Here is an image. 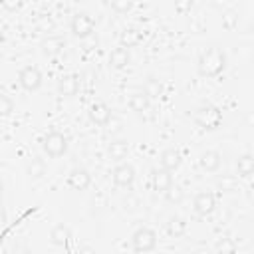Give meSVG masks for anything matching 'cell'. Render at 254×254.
<instances>
[{
	"label": "cell",
	"instance_id": "obj_1",
	"mask_svg": "<svg viewBox=\"0 0 254 254\" xmlns=\"http://www.w3.org/2000/svg\"><path fill=\"white\" fill-rule=\"evenodd\" d=\"M224 67H226V54L216 46L206 48L198 58V73L202 77H216L218 73L224 71Z\"/></svg>",
	"mask_w": 254,
	"mask_h": 254
},
{
	"label": "cell",
	"instance_id": "obj_2",
	"mask_svg": "<svg viewBox=\"0 0 254 254\" xmlns=\"http://www.w3.org/2000/svg\"><path fill=\"white\" fill-rule=\"evenodd\" d=\"M194 123L200 127V129H206V131H212V129H218L222 125V111L214 105H204L200 109H196L194 113Z\"/></svg>",
	"mask_w": 254,
	"mask_h": 254
},
{
	"label": "cell",
	"instance_id": "obj_3",
	"mask_svg": "<svg viewBox=\"0 0 254 254\" xmlns=\"http://www.w3.org/2000/svg\"><path fill=\"white\" fill-rule=\"evenodd\" d=\"M131 246L137 254H147L157 246V234L149 226H141L131 236Z\"/></svg>",
	"mask_w": 254,
	"mask_h": 254
},
{
	"label": "cell",
	"instance_id": "obj_4",
	"mask_svg": "<svg viewBox=\"0 0 254 254\" xmlns=\"http://www.w3.org/2000/svg\"><path fill=\"white\" fill-rule=\"evenodd\" d=\"M69 30H71V34H73L75 38H79V40H87V38L93 36L95 22H93V18H91L89 14H85V12H77V14L71 18V22H69Z\"/></svg>",
	"mask_w": 254,
	"mask_h": 254
},
{
	"label": "cell",
	"instance_id": "obj_5",
	"mask_svg": "<svg viewBox=\"0 0 254 254\" xmlns=\"http://www.w3.org/2000/svg\"><path fill=\"white\" fill-rule=\"evenodd\" d=\"M44 151L48 157H62L65 151H67V137L60 131H50L46 137H44V143H42Z\"/></svg>",
	"mask_w": 254,
	"mask_h": 254
},
{
	"label": "cell",
	"instance_id": "obj_6",
	"mask_svg": "<svg viewBox=\"0 0 254 254\" xmlns=\"http://www.w3.org/2000/svg\"><path fill=\"white\" fill-rule=\"evenodd\" d=\"M18 81H20V87H22V89H26V91H36V89L42 87L44 75H42V71H40L36 65H26V67L20 69Z\"/></svg>",
	"mask_w": 254,
	"mask_h": 254
},
{
	"label": "cell",
	"instance_id": "obj_7",
	"mask_svg": "<svg viewBox=\"0 0 254 254\" xmlns=\"http://www.w3.org/2000/svg\"><path fill=\"white\" fill-rule=\"evenodd\" d=\"M214 208H216V198H214V194L208 192V190H202V192H198V194L192 198V210H194L198 216H208V214L214 212Z\"/></svg>",
	"mask_w": 254,
	"mask_h": 254
},
{
	"label": "cell",
	"instance_id": "obj_8",
	"mask_svg": "<svg viewBox=\"0 0 254 254\" xmlns=\"http://www.w3.org/2000/svg\"><path fill=\"white\" fill-rule=\"evenodd\" d=\"M113 183H115L117 187L129 189V187L135 183V169H133L129 163H119V165L113 169Z\"/></svg>",
	"mask_w": 254,
	"mask_h": 254
},
{
	"label": "cell",
	"instance_id": "obj_9",
	"mask_svg": "<svg viewBox=\"0 0 254 254\" xmlns=\"http://www.w3.org/2000/svg\"><path fill=\"white\" fill-rule=\"evenodd\" d=\"M89 185H91V175L83 167H77L67 175V187L71 190H85L89 189Z\"/></svg>",
	"mask_w": 254,
	"mask_h": 254
},
{
	"label": "cell",
	"instance_id": "obj_10",
	"mask_svg": "<svg viewBox=\"0 0 254 254\" xmlns=\"http://www.w3.org/2000/svg\"><path fill=\"white\" fill-rule=\"evenodd\" d=\"M79 85H81V79H79L75 73L62 75V77L58 79V91H60V95H64V97H73V95L79 91Z\"/></svg>",
	"mask_w": 254,
	"mask_h": 254
},
{
	"label": "cell",
	"instance_id": "obj_11",
	"mask_svg": "<svg viewBox=\"0 0 254 254\" xmlns=\"http://www.w3.org/2000/svg\"><path fill=\"white\" fill-rule=\"evenodd\" d=\"M89 119L95 123V125H101V127H105L107 125V121L111 119V109L105 105V103H101V101H97V103H93L91 107H89Z\"/></svg>",
	"mask_w": 254,
	"mask_h": 254
},
{
	"label": "cell",
	"instance_id": "obj_12",
	"mask_svg": "<svg viewBox=\"0 0 254 254\" xmlns=\"http://www.w3.org/2000/svg\"><path fill=\"white\" fill-rule=\"evenodd\" d=\"M198 165L206 173H216L220 169V165H222V155L218 151H204L200 155V159H198Z\"/></svg>",
	"mask_w": 254,
	"mask_h": 254
},
{
	"label": "cell",
	"instance_id": "obj_13",
	"mask_svg": "<svg viewBox=\"0 0 254 254\" xmlns=\"http://www.w3.org/2000/svg\"><path fill=\"white\" fill-rule=\"evenodd\" d=\"M171 187H173V175L165 169H155L153 171V190L165 194Z\"/></svg>",
	"mask_w": 254,
	"mask_h": 254
},
{
	"label": "cell",
	"instance_id": "obj_14",
	"mask_svg": "<svg viewBox=\"0 0 254 254\" xmlns=\"http://www.w3.org/2000/svg\"><path fill=\"white\" fill-rule=\"evenodd\" d=\"M181 161H183V157H181V151H177V149H165L161 153V169H165L169 173L177 171L181 167Z\"/></svg>",
	"mask_w": 254,
	"mask_h": 254
},
{
	"label": "cell",
	"instance_id": "obj_15",
	"mask_svg": "<svg viewBox=\"0 0 254 254\" xmlns=\"http://www.w3.org/2000/svg\"><path fill=\"white\" fill-rule=\"evenodd\" d=\"M69 238H71V230H69L67 224L58 222V224L52 226V230H50V240H52V244H56V246H65V244L69 242Z\"/></svg>",
	"mask_w": 254,
	"mask_h": 254
},
{
	"label": "cell",
	"instance_id": "obj_16",
	"mask_svg": "<svg viewBox=\"0 0 254 254\" xmlns=\"http://www.w3.org/2000/svg\"><path fill=\"white\" fill-rule=\"evenodd\" d=\"M127 153H129V143L123 141V139H115V141H111L109 147H107V155H109V159L115 161V163H123V159L127 157Z\"/></svg>",
	"mask_w": 254,
	"mask_h": 254
},
{
	"label": "cell",
	"instance_id": "obj_17",
	"mask_svg": "<svg viewBox=\"0 0 254 254\" xmlns=\"http://www.w3.org/2000/svg\"><path fill=\"white\" fill-rule=\"evenodd\" d=\"M64 48H65V40L60 38V36H48V38L42 42V52H44L46 56H50V58L62 54Z\"/></svg>",
	"mask_w": 254,
	"mask_h": 254
},
{
	"label": "cell",
	"instance_id": "obj_18",
	"mask_svg": "<svg viewBox=\"0 0 254 254\" xmlns=\"http://www.w3.org/2000/svg\"><path fill=\"white\" fill-rule=\"evenodd\" d=\"M129 62H131V54H129V50L127 48H115L111 54H109V65L113 67V69H123V67H127L129 65Z\"/></svg>",
	"mask_w": 254,
	"mask_h": 254
},
{
	"label": "cell",
	"instance_id": "obj_19",
	"mask_svg": "<svg viewBox=\"0 0 254 254\" xmlns=\"http://www.w3.org/2000/svg\"><path fill=\"white\" fill-rule=\"evenodd\" d=\"M129 107H131V111H135V113H145V111L151 107V99H149V95H147L143 89L133 91L131 97H129Z\"/></svg>",
	"mask_w": 254,
	"mask_h": 254
},
{
	"label": "cell",
	"instance_id": "obj_20",
	"mask_svg": "<svg viewBox=\"0 0 254 254\" xmlns=\"http://www.w3.org/2000/svg\"><path fill=\"white\" fill-rule=\"evenodd\" d=\"M236 169H238V177L250 179L252 173H254V159H252V155H250V153L240 155L238 161H236Z\"/></svg>",
	"mask_w": 254,
	"mask_h": 254
},
{
	"label": "cell",
	"instance_id": "obj_21",
	"mask_svg": "<svg viewBox=\"0 0 254 254\" xmlns=\"http://www.w3.org/2000/svg\"><path fill=\"white\" fill-rule=\"evenodd\" d=\"M185 232H187V222H185V218H181V216H171L169 222H167V234H169L171 238H181Z\"/></svg>",
	"mask_w": 254,
	"mask_h": 254
},
{
	"label": "cell",
	"instance_id": "obj_22",
	"mask_svg": "<svg viewBox=\"0 0 254 254\" xmlns=\"http://www.w3.org/2000/svg\"><path fill=\"white\" fill-rule=\"evenodd\" d=\"M46 175V163L40 159V157H34L30 163H28V177L32 181H38Z\"/></svg>",
	"mask_w": 254,
	"mask_h": 254
},
{
	"label": "cell",
	"instance_id": "obj_23",
	"mask_svg": "<svg viewBox=\"0 0 254 254\" xmlns=\"http://www.w3.org/2000/svg\"><path fill=\"white\" fill-rule=\"evenodd\" d=\"M214 250H216V254H236V244H234L232 238L220 236L214 244Z\"/></svg>",
	"mask_w": 254,
	"mask_h": 254
},
{
	"label": "cell",
	"instance_id": "obj_24",
	"mask_svg": "<svg viewBox=\"0 0 254 254\" xmlns=\"http://www.w3.org/2000/svg\"><path fill=\"white\" fill-rule=\"evenodd\" d=\"M143 91L149 95V99L161 97V95H163V83H161L159 79H155V77H149L147 83H145V87H143Z\"/></svg>",
	"mask_w": 254,
	"mask_h": 254
},
{
	"label": "cell",
	"instance_id": "obj_25",
	"mask_svg": "<svg viewBox=\"0 0 254 254\" xmlns=\"http://www.w3.org/2000/svg\"><path fill=\"white\" fill-rule=\"evenodd\" d=\"M236 185H238V181H236L234 175H220V177L216 179V187H218L220 190H224V192L236 190Z\"/></svg>",
	"mask_w": 254,
	"mask_h": 254
},
{
	"label": "cell",
	"instance_id": "obj_26",
	"mask_svg": "<svg viewBox=\"0 0 254 254\" xmlns=\"http://www.w3.org/2000/svg\"><path fill=\"white\" fill-rule=\"evenodd\" d=\"M139 40H141V36H139V32L137 30H125L123 34H121V48H135L137 44H139Z\"/></svg>",
	"mask_w": 254,
	"mask_h": 254
},
{
	"label": "cell",
	"instance_id": "obj_27",
	"mask_svg": "<svg viewBox=\"0 0 254 254\" xmlns=\"http://www.w3.org/2000/svg\"><path fill=\"white\" fill-rule=\"evenodd\" d=\"M12 111H14V101H12V97L6 95V93H0V117L10 115Z\"/></svg>",
	"mask_w": 254,
	"mask_h": 254
},
{
	"label": "cell",
	"instance_id": "obj_28",
	"mask_svg": "<svg viewBox=\"0 0 254 254\" xmlns=\"http://www.w3.org/2000/svg\"><path fill=\"white\" fill-rule=\"evenodd\" d=\"M165 196H167V200H169V202H181V200H183V196H185V192H183V189H181V187L173 185V187L165 192Z\"/></svg>",
	"mask_w": 254,
	"mask_h": 254
},
{
	"label": "cell",
	"instance_id": "obj_29",
	"mask_svg": "<svg viewBox=\"0 0 254 254\" xmlns=\"http://www.w3.org/2000/svg\"><path fill=\"white\" fill-rule=\"evenodd\" d=\"M109 8H111L113 12H117V14H127V12L133 8V2H129V0H123V2H111Z\"/></svg>",
	"mask_w": 254,
	"mask_h": 254
},
{
	"label": "cell",
	"instance_id": "obj_30",
	"mask_svg": "<svg viewBox=\"0 0 254 254\" xmlns=\"http://www.w3.org/2000/svg\"><path fill=\"white\" fill-rule=\"evenodd\" d=\"M107 133H111V135H117L119 131H121V127H123V123H121V119L119 117H115V115H111V119L107 121Z\"/></svg>",
	"mask_w": 254,
	"mask_h": 254
},
{
	"label": "cell",
	"instance_id": "obj_31",
	"mask_svg": "<svg viewBox=\"0 0 254 254\" xmlns=\"http://www.w3.org/2000/svg\"><path fill=\"white\" fill-rule=\"evenodd\" d=\"M192 8V2L189 0V2H177L175 4V10H179V12H187V10H190Z\"/></svg>",
	"mask_w": 254,
	"mask_h": 254
},
{
	"label": "cell",
	"instance_id": "obj_32",
	"mask_svg": "<svg viewBox=\"0 0 254 254\" xmlns=\"http://www.w3.org/2000/svg\"><path fill=\"white\" fill-rule=\"evenodd\" d=\"M0 212L4 216V181H2V177H0Z\"/></svg>",
	"mask_w": 254,
	"mask_h": 254
},
{
	"label": "cell",
	"instance_id": "obj_33",
	"mask_svg": "<svg viewBox=\"0 0 254 254\" xmlns=\"http://www.w3.org/2000/svg\"><path fill=\"white\" fill-rule=\"evenodd\" d=\"M81 254H93V250H91V248H83Z\"/></svg>",
	"mask_w": 254,
	"mask_h": 254
},
{
	"label": "cell",
	"instance_id": "obj_34",
	"mask_svg": "<svg viewBox=\"0 0 254 254\" xmlns=\"http://www.w3.org/2000/svg\"><path fill=\"white\" fill-rule=\"evenodd\" d=\"M2 42H4V34H2V30H0V46H2Z\"/></svg>",
	"mask_w": 254,
	"mask_h": 254
}]
</instances>
